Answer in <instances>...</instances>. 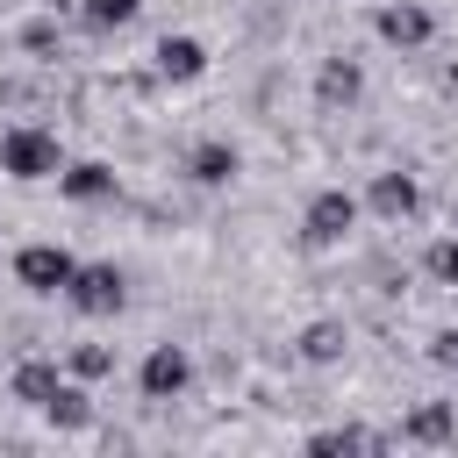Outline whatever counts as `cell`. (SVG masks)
Returning <instances> with one entry per match:
<instances>
[{
  "instance_id": "8992f818",
  "label": "cell",
  "mask_w": 458,
  "mask_h": 458,
  "mask_svg": "<svg viewBox=\"0 0 458 458\" xmlns=\"http://www.w3.org/2000/svg\"><path fill=\"white\" fill-rule=\"evenodd\" d=\"M372 29H379V36L394 43V50H422L437 21H429V7H415V0H401V7H379V21H372Z\"/></svg>"
},
{
  "instance_id": "277c9868",
  "label": "cell",
  "mask_w": 458,
  "mask_h": 458,
  "mask_svg": "<svg viewBox=\"0 0 458 458\" xmlns=\"http://www.w3.org/2000/svg\"><path fill=\"white\" fill-rule=\"evenodd\" d=\"M64 301H72L79 315H114V308L129 301V279H122V265H79L72 286H64Z\"/></svg>"
},
{
  "instance_id": "ba28073f",
  "label": "cell",
  "mask_w": 458,
  "mask_h": 458,
  "mask_svg": "<svg viewBox=\"0 0 458 458\" xmlns=\"http://www.w3.org/2000/svg\"><path fill=\"white\" fill-rule=\"evenodd\" d=\"M7 386H14V401H29V408H50V394L64 386V372H57L50 358H21Z\"/></svg>"
},
{
  "instance_id": "7c38bea8",
  "label": "cell",
  "mask_w": 458,
  "mask_h": 458,
  "mask_svg": "<svg viewBox=\"0 0 458 458\" xmlns=\"http://www.w3.org/2000/svg\"><path fill=\"white\" fill-rule=\"evenodd\" d=\"M408 437H415V444H444V437H458V408H451V401L415 408V415H408Z\"/></svg>"
},
{
  "instance_id": "9a60e30c",
  "label": "cell",
  "mask_w": 458,
  "mask_h": 458,
  "mask_svg": "<svg viewBox=\"0 0 458 458\" xmlns=\"http://www.w3.org/2000/svg\"><path fill=\"white\" fill-rule=\"evenodd\" d=\"M43 415H50L57 429H86V422H93V401H86V386H72V379H64V386L50 394V408H43Z\"/></svg>"
},
{
  "instance_id": "30bf717a",
  "label": "cell",
  "mask_w": 458,
  "mask_h": 458,
  "mask_svg": "<svg viewBox=\"0 0 458 458\" xmlns=\"http://www.w3.org/2000/svg\"><path fill=\"white\" fill-rule=\"evenodd\" d=\"M57 186H64V200H79V208H93V200H107V193H114V172L86 157V165H64V172H57Z\"/></svg>"
},
{
  "instance_id": "d6986e66",
  "label": "cell",
  "mask_w": 458,
  "mask_h": 458,
  "mask_svg": "<svg viewBox=\"0 0 458 458\" xmlns=\"http://www.w3.org/2000/svg\"><path fill=\"white\" fill-rule=\"evenodd\" d=\"M72 372H79V379H100V372H114V351H107V344H79V351H72Z\"/></svg>"
},
{
  "instance_id": "ac0fdd59",
  "label": "cell",
  "mask_w": 458,
  "mask_h": 458,
  "mask_svg": "<svg viewBox=\"0 0 458 458\" xmlns=\"http://www.w3.org/2000/svg\"><path fill=\"white\" fill-rule=\"evenodd\" d=\"M379 437L372 429H322V437H308V451H372Z\"/></svg>"
},
{
  "instance_id": "6da1fadb",
  "label": "cell",
  "mask_w": 458,
  "mask_h": 458,
  "mask_svg": "<svg viewBox=\"0 0 458 458\" xmlns=\"http://www.w3.org/2000/svg\"><path fill=\"white\" fill-rule=\"evenodd\" d=\"M0 172H7V179H21V186L57 179V172H64V143H57V129H36V122L0 129Z\"/></svg>"
},
{
  "instance_id": "5bb4252c",
  "label": "cell",
  "mask_w": 458,
  "mask_h": 458,
  "mask_svg": "<svg viewBox=\"0 0 458 458\" xmlns=\"http://www.w3.org/2000/svg\"><path fill=\"white\" fill-rule=\"evenodd\" d=\"M301 358L308 365H336L344 358V322H308L301 329Z\"/></svg>"
},
{
  "instance_id": "8fae6325",
  "label": "cell",
  "mask_w": 458,
  "mask_h": 458,
  "mask_svg": "<svg viewBox=\"0 0 458 458\" xmlns=\"http://www.w3.org/2000/svg\"><path fill=\"white\" fill-rule=\"evenodd\" d=\"M365 200H372V215H386V222H401V215H415V200H422V193H415V179H408V172H379Z\"/></svg>"
},
{
  "instance_id": "5b68a950",
  "label": "cell",
  "mask_w": 458,
  "mask_h": 458,
  "mask_svg": "<svg viewBox=\"0 0 458 458\" xmlns=\"http://www.w3.org/2000/svg\"><path fill=\"white\" fill-rule=\"evenodd\" d=\"M136 379H143V394H150V401H179V394H186V379H193V358H186L179 344H157V351L143 358V372H136Z\"/></svg>"
},
{
  "instance_id": "2e32d148",
  "label": "cell",
  "mask_w": 458,
  "mask_h": 458,
  "mask_svg": "<svg viewBox=\"0 0 458 458\" xmlns=\"http://www.w3.org/2000/svg\"><path fill=\"white\" fill-rule=\"evenodd\" d=\"M79 14H86L93 29H129V21L143 14V0H79Z\"/></svg>"
},
{
  "instance_id": "3957f363",
  "label": "cell",
  "mask_w": 458,
  "mask_h": 458,
  "mask_svg": "<svg viewBox=\"0 0 458 458\" xmlns=\"http://www.w3.org/2000/svg\"><path fill=\"white\" fill-rule=\"evenodd\" d=\"M72 272H79V258H72L64 243H21V250H14V279H21L29 293H64Z\"/></svg>"
},
{
  "instance_id": "9c48e42d",
  "label": "cell",
  "mask_w": 458,
  "mask_h": 458,
  "mask_svg": "<svg viewBox=\"0 0 458 458\" xmlns=\"http://www.w3.org/2000/svg\"><path fill=\"white\" fill-rule=\"evenodd\" d=\"M186 165H193V179H200V186H229L243 157H236V143H222V136H208V143H193V157H186Z\"/></svg>"
},
{
  "instance_id": "4fadbf2b",
  "label": "cell",
  "mask_w": 458,
  "mask_h": 458,
  "mask_svg": "<svg viewBox=\"0 0 458 458\" xmlns=\"http://www.w3.org/2000/svg\"><path fill=\"white\" fill-rule=\"evenodd\" d=\"M358 86H365V79H358V64H344V57H336V64H322V79H315L322 107H351V100H358Z\"/></svg>"
},
{
  "instance_id": "ffe728a7",
  "label": "cell",
  "mask_w": 458,
  "mask_h": 458,
  "mask_svg": "<svg viewBox=\"0 0 458 458\" xmlns=\"http://www.w3.org/2000/svg\"><path fill=\"white\" fill-rule=\"evenodd\" d=\"M429 358H437V365H444V372H458V329H444V336H437V344H429Z\"/></svg>"
},
{
  "instance_id": "7a4b0ae2",
  "label": "cell",
  "mask_w": 458,
  "mask_h": 458,
  "mask_svg": "<svg viewBox=\"0 0 458 458\" xmlns=\"http://www.w3.org/2000/svg\"><path fill=\"white\" fill-rule=\"evenodd\" d=\"M358 229V193H344V186H329V193H315L308 200V215H301V236L315 243V250H329V243H344Z\"/></svg>"
},
{
  "instance_id": "e0dca14e",
  "label": "cell",
  "mask_w": 458,
  "mask_h": 458,
  "mask_svg": "<svg viewBox=\"0 0 458 458\" xmlns=\"http://www.w3.org/2000/svg\"><path fill=\"white\" fill-rule=\"evenodd\" d=\"M422 272H429L437 286H458V236H437V243L422 250Z\"/></svg>"
},
{
  "instance_id": "52a82bcc",
  "label": "cell",
  "mask_w": 458,
  "mask_h": 458,
  "mask_svg": "<svg viewBox=\"0 0 458 458\" xmlns=\"http://www.w3.org/2000/svg\"><path fill=\"white\" fill-rule=\"evenodd\" d=\"M200 72H208V43H200V36H165V43H157V79H179V86H186V79H200Z\"/></svg>"
}]
</instances>
